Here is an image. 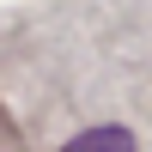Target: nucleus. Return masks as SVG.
I'll use <instances>...</instances> for the list:
<instances>
[{"label": "nucleus", "mask_w": 152, "mask_h": 152, "mask_svg": "<svg viewBox=\"0 0 152 152\" xmlns=\"http://www.w3.org/2000/svg\"><path fill=\"white\" fill-rule=\"evenodd\" d=\"M61 152H134V134L128 128H91V134H79V140H67Z\"/></svg>", "instance_id": "f257e3e1"}]
</instances>
